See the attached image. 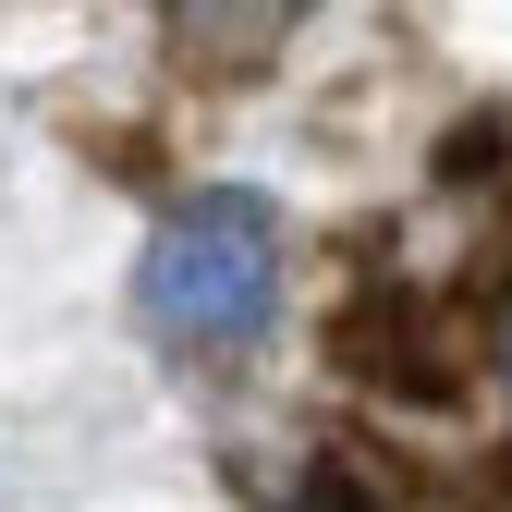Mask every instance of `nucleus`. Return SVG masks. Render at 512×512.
Returning a JSON list of instances; mask_svg holds the SVG:
<instances>
[{
  "label": "nucleus",
  "instance_id": "4",
  "mask_svg": "<svg viewBox=\"0 0 512 512\" xmlns=\"http://www.w3.org/2000/svg\"><path fill=\"white\" fill-rule=\"evenodd\" d=\"M281 512H391V500L354 476V452H317V464L293 476V500H281Z\"/></svg>",
  "mask_w": 512,
  "mask_h": 512
},
{
  "label": "nucleus",
  "instance_id": "3",
  "mask_svg": "<svg viewBox=\"0 0 512 512\" xmlns=\"http://www.w3.org/2000/svg\"><path fill=\"white\" fill-rule=\"evenodd\" d=\"M171 49H220V74H256L244 49H293V13H171Z\"/></svg>",
  "mask_w": 512,
  "mask_h": 512
},
{
  "label": "nucleus",
  "instance_id": "5",
  "mask_svg": "<svg viewBox=\"0 0 512 512\" xmlns=\"http://www.w3.org/2000/svg\"><path fill=\"white\" fill-rule=\"evenodd\" d=\"M500 147H512V122H500V110H488V122H452L439 171H452V183H500Z\"/></svg>",
  "mask_w": 512,
  "mask_h": 512
},
{
  "label": "nucleus",
  "instance_id": "6",
  "mask_svg": "<svg viewBox=\"0 0 512 512\" xmlns=\"http://www.w3.org/2000/svg\"><path fill=\"white\" fill-rule=\"evenodd\" d=\"M500 378H512V281H500Z\"/></svg>",
  "mask_w": 512,
  "mask_h": 512
},
{
  "label": "nucleus",
  "instance_id": "1",
  "mask_svg": "<svg viewBox=\"0 0 512 512\" xmlns=\"http://www.w3.org/2000/svg\"><path fill=\"white\" fill-rule=\"evenodd\" d=\"M281 208L256 196V183H196L159 232H147V269H135V305L159 342H196V354H244L269 342L281 317Z\"/></svg>",
  "mask_w": 512,
  "mask_h": 512
},
{
  "label": "nucleus",
  "instance_id": "2",
  "mask_svg": "<svg viewBox=\"0 0 512 512\" xmlns=\"http://www.w3.org/2000/svg\"><path fill=\"white\" fill-rule=\"evenodd\" d=\"M330 366L354 378V391H391V403H464V366H452V342L427 330V305L415 293H391V281H366L342 317H330Z\"/></svg>",
  "mask_w": 512,
  "mask_h": 512
}]
</instances>
